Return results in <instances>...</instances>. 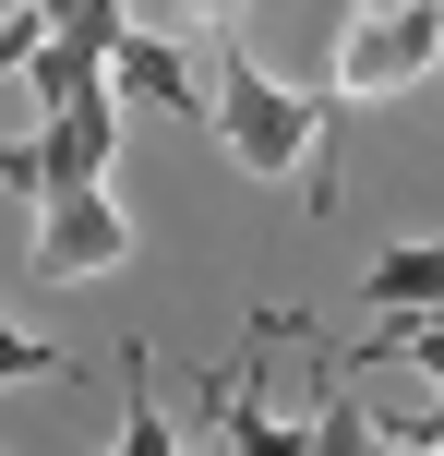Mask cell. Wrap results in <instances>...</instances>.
Here are the masks:
<instances>
[{
  "label": "cell",
  "instance_id": "obj_1",
  "mask_svg": "<svg viewBox=\"0 0 444 456\" xmlns=\"http://www.w3.org/2000/svg\"><path fill=\"white\" fill-rule=\"evenodd\" d=\"M205 37H216L205 120L229 133V157L264 168V181H288V168H301V205H336V168H325V144H336V96H288V85H264V61H253V37H240V12H205Z\"/></svg>",
  "mask_w": 444,
  "mask_h": 456
},
{
  "label": "cell",
  "instance_id": "obj_2",
  "mask_svg": "<svg viewBox=\"0 0 444 456\" xmlns=\"http://www.w3.org/2000/svg\"><path fill=\"white\" fill-rule=\"evenodd\" d=\"M444 61V0H408V12H360L349 24V48H336V109L349 96H384V85H408V72H432Z\"/></svg>",
  "mask_w": 444,
  "mask_h": 456
},
{
  "label": "cell",
  "instance_id": "obj_3",
  "mask_svg": "<svg viewBox=\"0 0 444 456\" xmlns=\"http://www.w3.org/2000/svg\"><path fill=\"white\" fill-rule=\"evenodd\" d=\"M109 144H120V96H109V72H96V85H72V96H48L36 192H85V181H109Z\"/></svg>",
  "mask_w": 444,
  "mask_h": 456
},
{
  "label": "cell",
  "instance_id": "obj_4",
  "mask_svg": "<svg viewBox=\"0 0 444 456\" xmlns=\"http://www.w3.org/2000/svg\"><path fill=\"white\" fill-rule=\"evenodd\" d=\"M48 205V240H36V276H96V265H120V205H109V181H85V192H36Z\"/></svg>",
  "mask_w": 444,
  "mask_h": 456
},
{
  "label": "cell",
  "instance_id": "obj_5",
  "mask_svg": "<svg viewBox=\"0 0 444 456\" xmlns=\"http://www.w3.org/2000/svg\"><path fill=\"white\" fill-rule=\"evenodd\" d=\"M109 85H133V96H157V109H181V120L205 109V96H192V61H181V48H168V37H157V24H144V12L120 24V48H109Z\"/></svg>",
  "mask_w": 444,
  "mask_h": 456
},
{
  "label": "cell",
  "instance_id": "obj_6",
  "mask_svg": "<svg viewBox=\"0 0 444 456\" xmlns=\"http://www.w3.org/2000/svg\"><path fill=\"white\" fill-rule=\"evenodd\" d=\"M432 300H444V252H432V240L373 265V313H432Z\"/></svg>",
  "mask_w": 444,
  "mask_h": 456
},
{
  "label": "cell",
  "instance_id": "obj_7",
  "mask_svg": "<svg viewBox=\"0 0 444 456\" xmlns=\"http://www.w3.org/2000/svg\"><path fill=\"white\" fill-rule=\"evenodd\" d=\"M144 372H157V361H144V337H133V348H120V444L168 456V420H157V385H144Z\"/></svg>",
  "mask_w": 444,
  "mask_h": 456
},
{
  "label": "cell",
  "instance_id": "obj_8",
  "mask_svg": "<svg viewBox=\"0 0 444 456\" xmlns=\"http://www.w3.org/2000/svg\"><path fill=\"white\" fill-rule=\"evenodd\" d=\"M301 444H312V456H373V420H360L349 396H325V409L301 420Z\"/></svg>",
  "mask_w": 444,
  "mask_h": 456
},
{
  "label": "cell",
  "instance_id": "obj_9",
  "mask_svg": "<svg viewBox=\"0 0 444 456\" xmlns=\"http://www.w3.org/2000/svg\"><path fill=\"white\" fill-rule=\"evenodd\" d=\"M36 372H72V348H36V337L0 324V385H36Z\"/></svg>",
  "mask_w": 444,
  "mask_h": 456
},
{
  "label": "cell",
  "instance_id": "obj_10",
  "mask_svg": "<svg viewBox=\"0 0 444 456\" xmlns=\"http://www.w3.org/2000/svg\"><path fill=\"white\" fill-rule=\"evenodd\" d=\"M360 12H408V0H360Z\"/></svg>",
  "mask_w": 444,
  "mask_h": 456
},
{
  "label": "cell",
  "instance_id": "obj_11",
  "mask_svg": "<svg viewBox=\"0 0 444 456\" xmlns=\"http://www.w3.org/2000/svg\"><path fill=\"white\" fill-rule=\"evenodd\" d=\"M205 12H229V0H205Z\"/></svg>",
  "mask_w": 444,
  "mask_h": 456
}]
</instances>
